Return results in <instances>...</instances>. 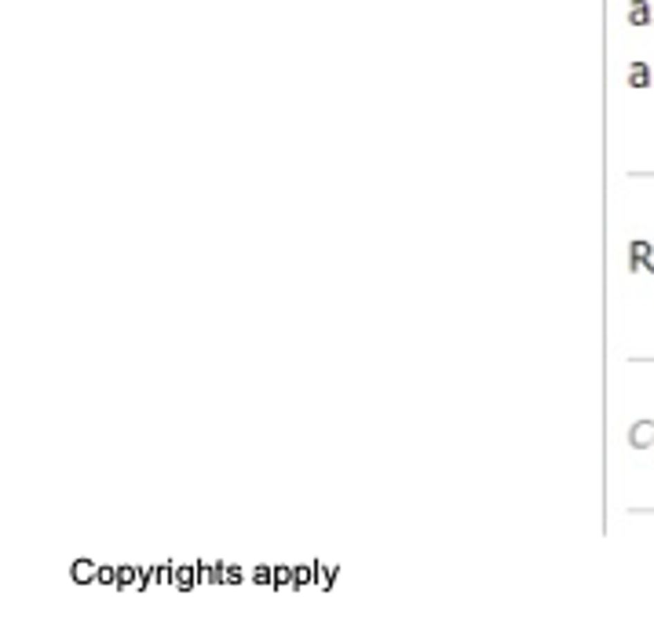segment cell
<instances>
[{
	"label": "cell",
	"mask_w": 654,
	"mask_h": 643,
	"mask_svg": "<svg viewBox=\"0 0 654 643\" xmlns=\"http://www.w3.org/2000/svg\"><path fill=\"white\" fill-rule=\"evenodd\" d=\"M629 267H633V271H644V267L654 260V245H651V241H644V238H636L633 241V245H629Z\"/></svg>",
	"instance_id": "cell-1"
},
{
	"label": "cell",
	"mask_w": 654,
	"mask_h": 643,
	"mask_svg": "<svg viewBox=\"0 0 654 643\" xmlns=\"http://www.w3.org/2000/svg\"><path fill=\"white\" fill-rule=\"evenodd\" d=\"M318 570V581H322V588H329V581H333V570L329 567H315Z\"/></svg>",
	"instance_id": "cell-8"
},
{
	"label": "cell",
	"mask_w": 654,
	"mask_h": 643,
	"mask_svg": "<svg viewBox=\"0 0 654 643\" xmlns=\"http://www.w3.org/2000/svg\"><path fill=\"white\" fill-rule=\"evenodd\" d=\"M99 585H118V570L113 567H99V577H95Z\"/></svg>",
	"instance_id": "cell-6"
},
{
	"label": "cell",
	"mask_w": 654,
	"mask_h": 643,
	"mask_svg": "<svg viewBox=\"0 0 654 643\" xmlns=\"http://www.w3.org/2000/svg\"><path fill=\"white\" fill-rule=\"evenodd\" d=\"M629 446L644 449V446H654V420H639L629 428Z\"/></svg>",
	"instance_id": "cell-2"
},
{
	"label": "cell",
	"mask_w": 654,
	"mask_h": 643,
	"mask_svg": "<svg viewBox=\"0 0 654 643\" xmlns=\"http://www.w3.org/2000/svg\"><path fill=\"white\" fill-rule=\"evenodd\" d=\"M315 574H318L315 567H297V570H292V577H297V588H300V585H307Z\"/></svg>",
	"instance_id": "cell-7"
},
{
	"label": "cell",
	"mask_w": 654,
	"mask_h": 643,
	"mask_svg": "<svg viewBox=\"0 0 654 643\" xmlns=\"http://www.w3.org/2000/svg\"><path fill=\"white\" fill-rule=\"evenodd\" d=\"M198 577H201V570H194V567H172V585L179 593H190Z\"/></svg>",
	"instance_id": "cell-4"
},
{
	"label": "cell",
	"mask_w": 654,
	"mask_h": 643,
	"mask_svg": "<svg viewBox=\"0 0 654 643\" xmlns=\"http://www.w3.org/2000/svg\"><path fill=\"white\" fill-rule=\"evenodd\" d=\"M274 588H297V577L289 567H274Z\"/></svg>",
	"instance_id": "cell-5"
},
{
	"label": "cell",
	"mask_w": 654,
	"mask_h": 643,
	"mask_svg": "<svg viewBox=\"0 0 654 643\" xmlns=\"http://www.w3.org/2000/svg\"><path fill=\"white\" fill-rule=\"evenodd\" d=\"M70 577H73L77 585H92L95 577H99V567H95L92 559H77L73 567H70Z\"/></svg>",
	"instance_id": "cell-3"
}]
</instances>
